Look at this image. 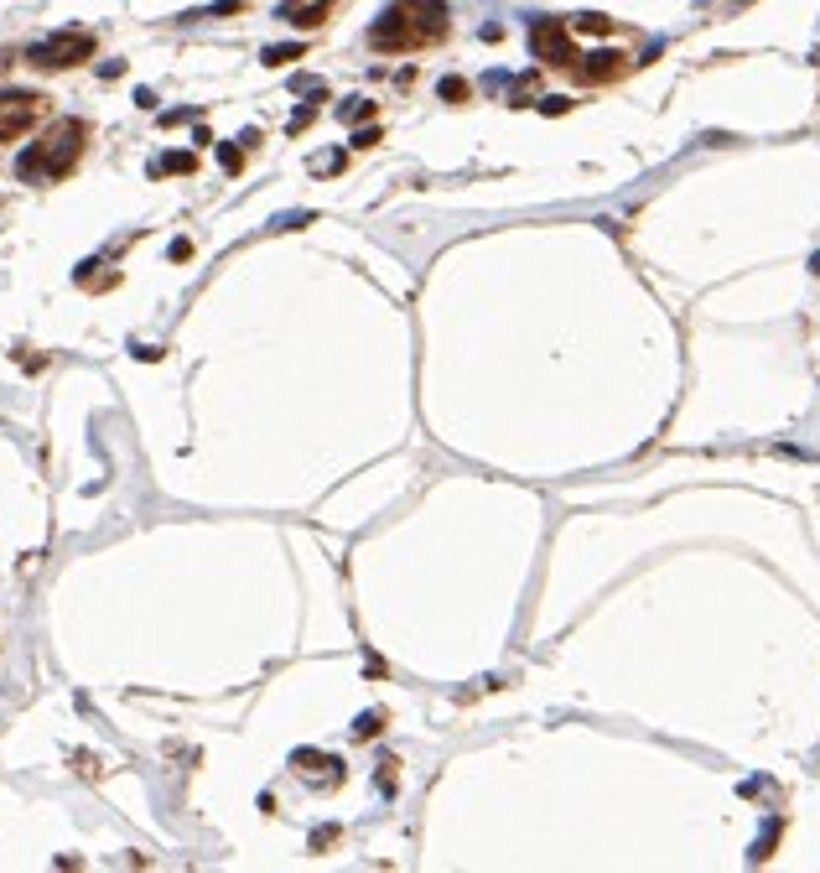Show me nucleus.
Instances as JSON below:
<instances>
[{"label": "nucleus", "mask_w": 820, "mask_h": 873, "mask_svg": "<svg viewBox=\"0 0 820 873\" xmlns=\"http://www.w3.org/2000/svg\"><path fill=\"white\" fill-rule=\"evenodd\" d=\"M446 32V5L442 0H395L374 26H369V47L379 52H405L426 47Z\"/></svg>", "instance_id": "1"}, {"label": "nucleus", "mask_w": 820, "mask_h": 873, "mask_svg": "<svg viewBox=\"0 0 820 873\" xmlns=\"http://www.w3.org/2000/svg\"><path fill=\"white\" fill-rule=\"evenodd\" d=\"M78 146H83V125H78V120H58V125H52L32 151L16 156V177H26V182H52V177H62V172L78 162Z\"/></svg>", "instance_id": "2"}, {"label": "nucleus", "mask_w": 820, "mask_h": 873, "mask_svg": "<svg viewBox=\"0 0 820 873\" xmlns=\"http://www.w3.org/2000/svg\"><path fill=\"white\" fill-rule=\"evenodd\" d=\"M26 58H32V68H73V63L94 58V36L89 32H58L47 42H36Z\"/></svg>", "instance_id": "3"}, {"label": "nucleus", "mask_w": 820, "mask_h": 873, "mask_svg": "<svg viewBox=\"0 0 820 873\" xmlns=\"http://www.w3.org/2000/svg\"><path fill=\"white\" fill-rule=\"evenodd\" d=\"M36 115H42V99L36 94H21V89L0 94V141H16L21 130H32Z\"/></svg>", "instance_id": "4"}, {"label": "nucleus", "mask_w": 820, "mask_h": 873, "mask_svg": "<svg viewBox=\"0 0 820 873\" xmlns=\"http://www.w3.org/2000/svg\"><path fill=\"white\" fill-rule=\"evenodd\" d=\"M529 47H535V58L571 63V42H566V26H556V21H535V26H529Z\"/></svg>", "instance_id": "5"}, {"label": "nucleus", "mask_w": 820, "mask_h": 873, "mask_svg": "<svg viewBox=\"0 0 820 873\" xmlns=\"http://www.w3.org/2000/svg\"><path fill=\"white\" fill-rule=\"evenodd\" d=\"M328 5H332V0H286V5H281V16H286L291 26H322Z\"/></svg>", "instance_id": "6"}, {"label": "nucleus", "mask_w": 820, "mask_h": 873, "mask_svg": "<svg viewBox=\"0 0 820 873\" xmlns=\"http://www.w3.org/2000/svg\"><path fill=\"white\" fill-rule=\"evenodd\" d=\"M198 166V156L192 151H166L161 162H151V177H166V172H192Z\"/></svg>", "instance_id": "7"}, {"label": "nucleus", "mask_w": 820, "mask_h": 873, "mask_svg": "<svg viewBox=\"0 0 820 873\" xmlns=\"http://www.w3.org/2000/svg\"><path fill=\"white\" fill-rule=\"evenodd\" d=\"M301 52H306V42H286V47H265V52H260V58H265V63H270V68H281V63H291V58H301Z\"/></svg>", "instance_id": "8"}, {"label": "nucleus", "mask_w": 820, "mask_h": 873, "mask_svg": "<svg viewBox=\"0 0 820 873\" xmlns=\"http://www.w3.org/2000/svg\"><path fill=\"white\" fill-rule=\"evenodd\" d=\"M436 94L446 99V104H457V99H468V78H442V89Z\"/></svg>", "instance_id": "9"}, {"label": "nucleus", "mask_w": 820, "mask_h": 873, "mask_svg": "<svg viewBox=\"0 0 820 873\" xmlns=\"http://www.w3.org/2000/svg\"><path fill=\"white\" fill-rule=\"evenodd\" d=\"M338 115H343V120H369V115H374V104H369V99H348Z\"/></svg>", "instance_id": "10"}, {"label": "nucleus", "mask_w": 820, "mask_h": 873, "mask_svg": "<svg viewBox=\"0 0 820 873\" xmlns=\"http://www.w3.org/2000/svg\"><path fill=\"white\" fill-rule=\"evenodd\" d=\"M379 733V712H363L358 722H353V738H374Z\"/></svg>", "instance_id": "11"}, {"label": "nucleus", "mask_w": 820, "mask_h": 873, "mask_svg": "<svg viewBox=\"0 0 820 873\" xmlns=\"http://www.w3.org/2000/svg\"><path fill=\"white\" fill-rule=\"evenodd\" d=\"M571 26H576V32H597V36H602V32H608L613 21H608V16H576Z\"/></svg>", "instance_id": "12"}, {"label": "nucleus", "mask_w": 820, "mask_h": 873, "mask_svg": "<svg viewBox=\"0 0 820 873\" xmlns=\"http://www.w3.org/2000/svg\"><path fill=\"white\" fill-rule=\"evenodd\" d=\"M218 162H223V172H239V166H244V156H239L234 146H218Z\"/></svg>", "instance_id": "13"}, {"label": "nucleus", "mask_w": 820, "mask_h": 873, "mask_svg": "<svg viewBox=\"0 0 820 873\" xmlns=\"http://www.w3.org/2000/svg\"><path fill=\"white\" fill-rule=\"evenodd\" d=\"M296 224H312V213H286V219H275V229H296Z\"/></svg>", "instance_id": "14"}, {"label": "nucleus", "mask_w": 820, "mask_h": 873, "mask_svg": "<svg viewBox=\"0 0 820 873\" xmlns=\"http://www.w3.org/2000/svg\"><path fill=\"white\" fill-rule=\"evenodd\" d=\"M540 109H545V115H566V109H571V99H540Z\"/></svg>", "instance_id": "15"}, {"label": "nucleus", "mask_w": 820, "mask_h": 873, "mask_svg": "<svg viewBox=\"0 0 820 873\" xmlns=\"http://www.w3.org/2000/svg\"><path fill=\"white\" fill-rule=\"evenodd\" d=\"M182 120H192V109H166L161 125H182Z\"/></svg>", "instance_id": "16"}]
</instances>
